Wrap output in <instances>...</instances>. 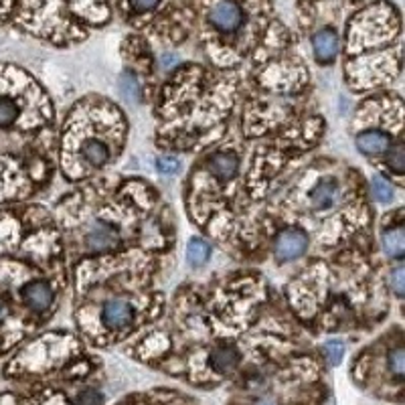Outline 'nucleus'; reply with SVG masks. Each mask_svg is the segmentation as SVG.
<instances>
[{
  "instance_id": "1",
  "label": "nucleus",
  "mask_w": 405,
  "mask_h": 405,
  "mask_svg": "<svg viewBox=\"0 0 405 405\" xmlns=\"http://www.w3.org/2000/svg\"><path fill=\"white\" fill-rule=\"evenodd\" d=\"M250 16L241 0H215L207 11L209 27L219 35H238L248 25Z\"/></svg>"
},
{
  "instance_id": "2",
  "label": "nucleus",
  "mask_w": 405,
  "mask_h": 405,
  "mask_svg": "<svg viewBox=\"0 0 405 405\" xmlns=\"http://www.w3.org/2000/svg\"><path fill=\"white\" fill-rule=\"evenodd\" d=\"M308 238L304 231L300 229H286L282 231L276 239V248H274V255L278 262H290L300 257L306 252Z\"/></svg>"
},
{
  "instance_id": "3",
  "label": "nucleus",
  "mask_w": 405,
  "mask_h": 405,
  "mask_svg": "<svg viewBox=\"0 0 405 405\" xmlns=\"http://www.w3.org/2000/svg\"><path fill=\"white\" fill-rule=\"evenodd\" d=\"M132 318H134L132 306L122 298L110 300L104 306V312H101V321L108 328H126V326L132 324Z\"/></svg>"
},
{
  "instance_id": "4",
  "label": "nucleus",
  "mask_w": 405,
  "mask_h": 405,
  "mask_svg": "<svg viewBox=\"0 0 405 405\" xmlns=\"http://www.w3.org/2000/svg\"><path fill=\"white\" fill-rule=\"evenodd\" d=\"M23 298H25V302H27V306L30 308V310L43 312V310H47L49 304H51L53 292H51L49 284H45V282H30V284L25 286V290H23Z\"/></svg>"
},
{
  "instance_id": "5",
  "label": "nucleus",
  "mask_w": 405,
  "mask_h": 405,
  "mask_svg": "<svg viewBox=\"0 0 405 405\" xmlns=\"http://www.w3.org/2000/svg\"><path fill=\"white\" fill-rule=\"evenodd\" d=\"M238 167H239L238 156L231 152L213 154L209 158V162H207L209 172L213 177H217L219 181H229V179H233L235 172H238Z\"/></svg>"
},
{
  "instance_id": "6",
  "label": "nucleus",
  "mask_w": 405,
  "mask_h": 405,
  "mask_svg": "<svg viewBox=\"0 0 405 405\" xmlns=\"http://www.w3.org/2000/svg\"><path fill=\"white\" fill-rule=\"evenodd\" d=\"M312 47H314L316 59H318L321 63H328V61H333L336 57V51H338V37H336L335 30L324 28V30L314 35Z\"/></svg>"
},
{
  "instance_id": "7",
  "label": "nucleus",
  "mask_w": 405,
  "mask_h": 405,
  "mask_svg": "<svg viewBox=\"0 0 405 405\" xmlns=\"http://www.w3.org/2000/svg\"><path fill=\"white\" fill-rule=\"evenodd\" d=\"M209 363L217 373H229V371H233L239 363L238 349L231 347V345L217 347V349H213V353H211Z\"/></svg>"
},
{
  "instance_id": "8",
  "label": "nucleus",
  "mask_w": 405,
  "mask_h": 405,
  "mask_svg": "<svg viewBox=\"0 0 405 405\" xmlns=\"http://www.w3.org/2000/svg\"><path fill=\"white\" fill-rule=\"evenodd\" d=\"M82 156L89 167H104L110 158V150L101 140H85L82 146Z\"/></svg>"
},
{
  "instance_id": "9",
  "label": "nucleus",
  "mask_w": 405,
  "mask_h": 405,
  "mask_svg": "<svg viewBox=\"0 0 405 405\" xmlns=\"http://www.w3.org/2000/svg\"><path fill=\"white\" fill-rule=\"evenodd\" d=\"M87 243H89V248H94V250H110V248H113V245L118 243V233H116V229L110 227V225L99 223L98 227H94V229L89 231Z\"/></svg>"
},
{
  "instance_id": "10",
  "label": "nucleus",
  "mask_w": 405,
  "mask_h": 405,
  "mask_svg": "<svg viewBox=\"0 0 405 405\" xmlns=\"http://www.w3.org/2000/svg\"><path fill=\"white\" fill-rule=\"evenodd\" d=\"M357 146L363 154H381L389 146V138L383 132H363L357 136Z\"/></svg>"
},
{
  "instance_id": "11",
  "label": "nucleus",
  "mask_w": 405,
  "mask_h": 405,
  "mask_svg": "<svg viewBox=\"0 0 405 405\" xmlns=\"http://www.w3.org/2000/svg\"><path fill=\"white\" fill-rule=\"evenodd\" d=\"M336 184L331 181H322L312 193H310V203L314 209H326L335 201Z\"/></svg>"
},
{
  "instance_id": "12",
  "label": "nucleus",
  "mask_w": 405,
  "mask_h": 405,
  "mask_svg": "<svg viewBox=\"0 0 405 405\" xmlns=\"http://www.w3.org/2000/svg\"><path fill=\"white\" fill-rule=\"evenodd\" d=\"M383 248L389 253V257H401L405 252V235L401 227H395L383 233Z\"/></svg>"
},
{
  "instance_id": "13",
  "label": "nucleus",
  "mask_w": 405,
  "mask_h": 405,
  "mask_svg": "<svg viewBox=\"0 0 405 405\" xmlns=\"http://www.w3.org/2000/svg\"><path fill=\"white\" fill-rule=\"evenodd\" d=\"M211 248L203 241V239H191L189 241V248H187V260L195 266H201L209 260Z\"/></svg>"
},
{
  "instance_id": "14",
  "label": "nucleus",
  "mask_w": 405,
  "mask_h": 405,
  "mask_svg": "<svg viewBox=\"0 0 405 405\" xmlns=\"http://www.w3.org/2000/svg\"><path fill=\"white\" fill-rule=\"evenodd\" d=\"M120 89H122V96L126 99H130V101H140V85L134 75L124 73V75L120 77Z\"/></svg>"
},
{
  "instance_id": "15",
  "label": "nucleus",
  "mask_w": 405,
  "mask_h": 405,
  "mask_svg": "<svg viewBox=\"0 0 405 405\" xmlns=\"http://www.w3.org/2000/svg\"><path fill=\"white\" fill-rule=\"evenodd\" d=\"M18 116V108L14 106V101L2 98L0 99V126H11Z\"/></svg>"
},
{
  "instance_id": "16",
  "label": "nucleus",
  "mask_w": 405,
  "mask_h": 405,
  "mask_svg": "<svg viewBox=\"0 0 405 405\" xmlns=\"http://www.w3.org/2000/svg\"><path fill=\"white\" fill-rule=\"evenodd\" d=\"M371 189H373V195L377 201H392L393 199V187L389 182L385 181V179H381V177H375L373 182H371Z\"/></svg>"
},
{
  "instance_id": "17",
  "label": "nucleus",
  "mask_w": 405,
  "mask_h": 405,
  "mask_svg": "<svg viewBox=\"0 0 405 405\" xmlns=\"http://www.w3.org/2000/svg\"><path fill=\"white\" fill-rule=\"evenodd\" d=\"M389 367H392L393 375L395 377H404V369H405V355L401 347H395L389 355Z\"/></svg>"
},
{
  "instance_id": "18",
  "label": "nucleus",
  "mask_w": 405,
  "mask_h": 405,
  "mask_svg": "<svg viewBox=\"0 0 405 405\" xmlns=\"http://www.w3.org/2000/svg\"><path fill=\"white\" fill-rule=\"evenodd\" d=\"M324 355L331 361V365H338L340 359H343V355H345V345L338 343V340H331V343L324 345Z\"/></svg>"
},
{
  "instance_id": "19",
  "label": "nucleus",
  "mask_w": 405,
  "mask_h": 405,
  "mask_svg": "<svg viewBox=\"0 0 405 405\" xmlns=\"http://www.w3.org/2000/svg\"><path fill=\"white\" fill-rule=\"evenodd\" d=\"M387 165L395 170V172H401L404 170V146L401 144H395L389 154H387Z\"/></svg>"
},
{
  "instance_id": "20",
  "label": "nucleus",
  "mask_w": 405,
  "mask_h": 405,
  "mask_svg": "<svg viewBox=\"0 0 405 405\" xmlns=\"http://www.w3.org/2000/svg\"><path fill=\"white\" fill-rule=\"evenodd\" d=\"M156 167H158V170H160L162 174H174V172H179L181 165H179L177 158L165 156V158H158V160H156Z\"/></svg>"
},
{
  "instance_id": "21",
  "label": "nucleus",
  "mask_w": 405,
  "mask_h": 405,
  "mask_svg": "<svg viewBox=\"0 0 405 405\" xmlns=\"http://www.w3.org/2000/svg\"><path fill=\"white\" fill-rule=\"evenodd\" d=\"M128 2L134 13H148L160 4V0H128Z\"/></svg>"
},
{
  "instance_id": "22",
  "label": "nucleus",
  "mask_w": 405,
  "mask_h": 405,
  "mask_svg": "<svg viewBox=\"0 0 405 405\" xmlns=\"http://www.w3.org/2000/svg\"><path fill=\"white\" fill-rule=\"evenodd\" d=\"M77 404L79 405H101L104 404V399H101V393L94 392V389H87L79 395V399H77Z\"/></svg>"
},
{
  "instance_id": "23",
  "label": "nucleus",
  "mask_w": 405,
  "mask_h": 405,
  "mask_svg": "<svg viewBox=\"0 0 405 405\" xmlns=\"http://www.w3.org/2000/svg\"><path fill=\"white\" fill-rule=\"evenodd\" d=\"M404 266H399V267H395L393 270V276H392V286H393V290H395V294L397 296H404Z\"/></svg>"
},
{
  "instance_id": "24",
  "label": "nucleus",
  "mask_w": 405,
  "mask_h": 405,
  "mask_svg": "<svg viewBox=\"0 0 405 405\" xmlns=\"http://www.w3.org/2000/svg\"><path fill=\"white\" fill-rule=\"evenodd\" d=\"M255 405H279L276 399H260Z\"/></svg>"
},
{
  "instance_id": "25",
  "label": "nucleus",
  "mask_w": 405,
  "mask_h": 405,
  "mask_svg": "<svg viewBox=\"0 0 405 405\" xmlns=\"http://www.w3.org/2000/svg\"><path fill=\"white\" fill-rule=\"evenodd\" d=\"M4 316H6V308H4V306H2V304H0V321H2Z\"/></svg>"
}]
</instances>
